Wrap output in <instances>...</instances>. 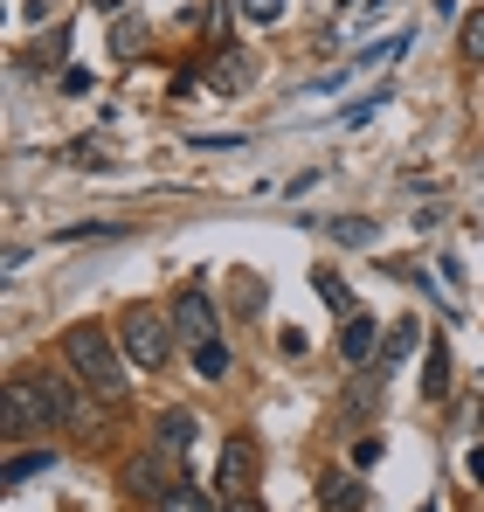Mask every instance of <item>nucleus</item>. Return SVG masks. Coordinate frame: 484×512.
Segmentation results:
<instances>
[{
    "label": "nucleus",
    "instance_id": "1",
    "mask_svg": "<svg viewBox=\"0 0 484 512\" xmlns=\"http://www.w3.org/2000/svg\"><path fill=\"white\" fill-rule=\"evenodd\" d=\"M63 360L97 402H125V346L111 340L104 326H70L63 333Z\"/></svg>",
    "mask_w": 484,
    "mask_h": 512
},
{
    "label": "nucleus",
    "instance_id": "2",
    "mask_svg": "<svg viewBox=\"0 0 484 512\" xmlns=\"http://www.w3.org/2000/svg\"><path fill=\"white\" fill-rule=\"evenodd\" d=\"M173 340H180V333H173V319H160L153 305H132V312H125V326H118L125 360H132V367H146V374H160L166 360H173Z\"/></svg>",
    "mask_w": 484,
    "mask_h": 512
},
{
    "label": "nucleus",
    "instance_id": "3",
    "mask_svg": "<svg viewBox=\"0 0 484 512\" xmlns=\"http://www.w3.org/2000/svg\"><path fill=\"white\" fill-rule=\"evenodd\" d=\"M180 457H187V450H173V443H146V450L125 464V492H132V499H146V506H160L166 492L187 478V471H180Z\"/></svg>",
    "mask_w": 484,
    "mask_h": 512
},
{
    "label": "nucleus",
    "instance_id": "4",
    "mask_svg": "<svg viewBox=\"0 0 484 512\" xmlns=\"http://www.w3.org/2000/svg\"><path fill=\"white\" fill-rule=\"evenodd\" d=\"M35 395H42L49 429H97V409L83 402L90 395L83 381H70V374H35Z\"/></svg>",
    "mask_w": 484,
    "mask_h": 512
},
{
    "label": "nucleus",
    "instance_id": "5",
    "mask_svg": "<svg viewBox=\"0 0 484 512\" xmlns=\"http://www.w3.org/2000/svg\"><path fill=\"white\" fill-rule=\"evenodd\" d=\"M256 471H263V450H256V436H229L222 443V457H215V499H236L256 485Z\"/></svg>",
    "mask_w": 484,
    "mask_h": 512
},
{
    "label": "nucleus",
    "instance_id": "6",
    "mask_svg": "<svg viewBox=\"0 0 484 512\" xmlns=\"http://www.w3.org/2000/svg\"><path fill=\"white\" fill-rule=\"evenodd\" d=\"M166 319H173V333H180V340H187V346L215 340V298H208L201 284H187V291L173 298V312H166Z\"/></svg>",
    "mask_w": 484,
    "mask_h": 512
},
{
    "label": "nucleus",
    "instance_id": "7",
    "mask_svg": "<svg viewBox=\"0 0 484 512\" xmlns=\"http://www.w3.org/2000/svg\"><path fill=\"white\" fill-rule=\"evenodd\" d=\"M208 84L222 90V97L249 90V84H256V56H249V49H236V42H222V49L208 56Z\"/></svg>",
    "mask_w": 484,
    "mask_h": 512
},
{
    "label": "nucleus",
    "instance_id": "8",
    "mask_svg": "<svg viewBox=\"0 0 484 512\" xmlns=\"http://www.w3.org/2000/svg\"><path fill=\"white\" fill-rule=\"evenodd\" d=\"M7 436H14V443H21V436H49V416H42L35 381H14V388H7Z\"/></svg>",
    "mask_w": 484,
    "mask_h": 512
},
{
    "label": "nucleus",
    "instance_id": "9",
    "mask_svg": "<svg viewBox=\"0 0 484 512\" xmlns=\"http://www.w3.org/2000/svg\"><path fill=\"white\" fill-rule=\"evenodd\" d=\"M339 360H346V367H374V360H381V326H374L367 312H353V319L339 326Z\"/></svg>",
    "mask_w": 484,
    "mask_h": 512
},
{
    "label": "nucleus",
    "instance_id": "10",
    "mask_svg": "<svg viewBox=\"0 0 484 512\" xmlns=\"http://www.w3.org/2000/svg\"><path fill=\"white\" fill-rule=\"evenodd\" d=\"M422 395H429V402H443V395H450V346H443V333H436L429 353H422Z\"/></svg>",
    "mask_w": 484,
    "mask_h": 512
},
{
    "label": "nucleus",
    "instance_id": "11",
    "mask_svg": "<svg viewBox=\"0 0 484 512\" xmlns=\"http://www.w3.org/2000/svg\"><path fill=\"white\" fill-rule=\"evenodd\" d=\"M146 35H153V28H146L139 14H118V21H111V56H118V63H139Z\"/></svg>",
    "mask_w": 484,
    "mask_h": 512
},
{
    "label": "nucleus",
    "instance_id": "12",
    "mask_svg": "<svg viewBox=\"0 0 484 512\" xmlns=\"http://www.w3.org/2000/svg\"><path fill=\"white\" fill-rule=\"evenodd\" d=\"M325 236L346 243V250H374V243H381V222H367V215H339V222H325Z\"/></svg>",
    "mask_w": 484,
    "mask_h": 512
},
{
    "label": "nucleus",
    "instance_id": "13",
    "mask_svg": "<svg viewBox=\"0 0 484 512\" xmlns=\"http://www.w3.org/2000/svg\"><path fill=\"white\" fill-rule=\"evenodd\" d=\"M312 291H319L325 312H339V319H353V312H360V298L346 291V277H339V270H319V277H312Z\"/></svg>",
    "mask_w": 484,
    "mask_h": 512
},
{
    "label": "nucleus",
    "instance_id": "14",
    "mask_svg": "<svg viewBox=\"0 0 484 512\" xmlns=\"http://www.w3.org/2000/svg\"><path fill=\"white\" fill-rule=\"evenodd\" d=\"M319 499H325V512H367V492H360V478H325Z\"/></svg>",
    "mask_w": 484,
    "mask_h": 512
},
{
    "label": "nucleus",
    "instance_id": "15",
    "mask_svg": "<svg viewBox=\"0 0 484 512\" xmlns=\"http://www.w3.org/2000/svg\"><path fill=\"white\" fill-rule=\"evenodd\" d=\"M415 340H422V326H415V319H395V326H388V340H381V367L408 360V353H415Z\"/></svg>",
    "mask_w": 484,
    "mask_h": 512
},
{
    "label": "nucleus",
    "instance_id": "16",
    "mask_svg": "<svg viewBox=\"0 0 484 512\" xmlns=\"http://www.w3.org/2000/svg\"><path fill=\"white\" fill-rule=\"evenodd\" d=\"M374 111H388V84L367 90V97H353V104L339 111V125H346V132H360V125H374Z\"/></svg>",
    "mask_w": 484,
    "mask_h": 512
},
{
    "label": "nucleus",
    "instance_id": "17",
    "mask_svg": "<svg viewBox=\"0 0 484 512\" xmlns=\"http://www.w3.org/2000/svg\"><path fill=\"white\" fill-rule=\"evenodd\" d=\"M160 512H215V499H208L194 478H180V485H173V492L160 499Z\"/></svg>",
    "mask_w": 484,
    "mask_h": 512
},
{
    "label": "nucleus",
    "instance_id": "18",
    "mask_svg": "<svg viewBox=\"0 0 484 512\" xmlns=\"http://www.w3.org/2000/svg\"><path fill=\"white\" fill-rule=\"evenodd\" d=\"M49 464H56V450L42 443V450H28V457H7V471H0V478H7V485H28V478H35V471H49Z\"/></svg>",
    "mask_w": 484,
    "mask_h": 512
},
{
    "label": "nucleus",
    "instance_id": "19",
    "mask_svg": "<svg viewBox=\"0 0 484 512\" xmlns=\"http://www.w3.org/2000/svg\"><path fill=\"white\" fill-rule=\"evenodd\" d=\"M457 56H464V63H484V7L464 14V28H457Z\"/></svg>",
    "mask_w": 484,
    "mask_h": 512
},
{
    "label": "nucleus",
    "instance_id": "20",
    "mask_svg": "<svg viewBox=\"0 0 484 512\" xmlns=\"http://www.w3.org/2000/svg\"><path fill=\"white\" fill-rule=\"evenodd\" d=\"M160 443L187 450V443H194V409H160Z\"/></svg>",
    "mask_w": 484,
    "mask_h": 512
},
{
    "label": "nucleus",
    "instance_id": "21",
    "mask_svg": "<svg viewBox=\"0 0 484 512\" xmlns=\"http://www.w3.org/2000/svg\"><path fill=\"white\" fill-rule=\"evenodd\" d=\"M194 367H201V381H222V374H229V346H222V333L194 346Z\"/></svg>",
    "mask_w": 484,
    "mask_h": 512
},
{
    "label": "nucleus",
    "instance_id": "22",
    "mask_svg": "<svg viewBox=\"0 0 484 512\" xmlns=\"http://www.w3.org/2000/svg\"><path fill=\"white\" fill-rule=\"evenodd\" d=\"M402 49H408V28H402V35H388V42H367V49L353 56V70H374V63H395Z\"/></svg>",
    "mask_w": 484,
    "mask_h": 512
},
{
    "label": "nucleus",
    "instance_id": "23",
    "mask_svg": "<svg viewBox=\"0 0 484 512\" xmlns=\"http://www.w3.org/2000/svg\"><path fill=\"white\" fill-rule=\"evenodd\" d=\"M284 7H291V0H236V14L249 21V28H270V21H284Z\"/></svg>",
    "mask_w": 484,
    "mask_h": 512
},
{
    "label": "nucleus",
    "instance_id": "24",
    "mask_svg": "<svg viewBox=\"0 0 484 512\" xmlns=\"http://www.w3.org/2000/svg\"><path fill=\"white\" fill-rule=\"evenodd\" d=\"M346 464H353V471H374V464H381V436H374V429H367V436H353Z\"/></svg>",
    "mask_w": 484,
    "mask_h": 512
},
{
    "label": "nucleus",
    "instance_id": "25",
    "mask_svg": "<svg viewBox=\"0 0 484 512\" xmlns=\"http://www.w3.org/2000/svg\"><path fill=\"white\" fill-rule=\"evenodd\" d=\"M90 236H125L118 222H70V229H56V243H90Z\"/></svg>",
    "mask_w": 484,
    "mask_h": 512
},
{
    "label": "nucleus",
    "instance_id": "26",
    "mask_svg": "<svg viewBox=\"0 0 484 512\" xmlns=\"http://www.w3.org/2000/svg\"><path fill=\"white\" fill-rule=\"evenodd\" d=\"M388 374H367V381H353V395H346V416H367L374 409V388H381Z\"/></svg>",
    "mask_w": 484,
    "mask_h": 512
},
{
    "label": "nucleus",
    "instance_id": "27",
    "mask_svg": "<svg viewBox=\"0 0 484 512\" xmlns=\"http://www.w3.org/2000/svg\"><path fill=\"white\" fill-rule=\"evenodd\" d=\"M63 160H77V167H97V160H104V146H97V139H77Z\"/></svg>",
    "mask_w": 484,
    "mask_h": 512
},
{
    "label": "nucleus",
    "instance_id": "28",
    "mask_svg": "<svg viewBox=\"0 0 484 512\" xmlns=\"http://www.w3.org/2000/svg\"><path fill=\"white\" fill-rule=\"evenodd\" d=\"M215 512H263V506H256L249 492H236V499H215Z\"/></svg>",
    "mask_w": 484,
    "mask_h": 512
},
{
    "label": "nucleus",
    "instance_id": "29",
    "mask_svg": "<svg viewBox=\"0 0 484 512\" xmlns=\"http://www.w3.org/2000/svg\"><path fill=\"white\" fill-rule=\"evenodd\" d=\"M464 471H471V478L484 485V450H471V457H464Z\"/></svg>",
    "mask_w": 484,
    "mask_h": 512
},
{
    "label": "nucleus",
    "instance_id": "30",
    "mask_svg": "<svg viewBox=\"0 0 484 512\" xmlns=\"http://www.w3.org/2000/svg\"><path fill=\"white\" fill-rule=\"evenodd\" d=\"M90 7H97V14H125L132 0H90Z\"/></svg>",
    "mask_w": 484,
    "mask_h": 512
},
{
    "label": "nucleus",
    "instance_id": "31",
    "mask_svg": "<svg viewBox=\"0 0 484 512\" xmlns=\"http://www.w3.org/2000/svg\"><path fill=\"white\" fill-rule=\"evenodd\" d=\"M415 512H436V506H415Z\"/></svg>",
    "mask_w": 484,
    "mask_h": 512
},
{
    "label": "nucleus",
    "instance_id": "32",
    "mask_svg": "<svg viewBox=\"0 0 484 512\" xmlns=\"http://www.w3.org/2000/svg\"><path fill=\"white\" fill-rule=\"evenodd\" d=\"M478 416H484V402H478Z\"/></svg>",
    "mask_w": 484,
    "mask_h": 512
}]
</instances>
